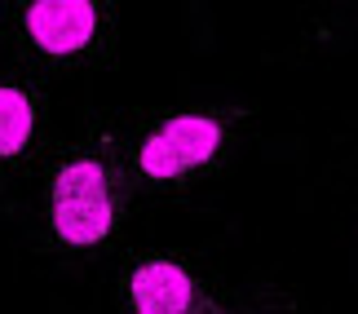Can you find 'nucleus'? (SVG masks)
<instances>
[{
  "label": "nucleus",
  "mask_w": 358,
  "mask_h": 314,
  "mask_svg": "<svg viewBox=\"0 0 358 314\" xmlns=\"http://www.w3.org/2000/svg\"><path fill=\"white\" fill-rule=\"evenodd\" d=\"M36 138V98L18 85H0V159H18Z\"/></svg>",
  "instance_id": "nucleus-5"
},
{
  "label": "nucleus",
  "mask_w": 358,
  "mask_h": 314,
  "mask_svg": "<svg viewBox=\"0 0 358 314\" xmlns=\"http://www.w3.org/2000/svg\"><path fill=\"white\" fill-rule=\"evenodd\" d=\"M129 310L133 314H222L203 283L173 257H142L129 270Z\"/></svg>",
  "instance_id": "nucleus-4"
},
{
  "label": "nucleus",
  "mask_w": 358,
  "mask_h": 314,
  "mask_svg": "<svg viewBox=\"0 0 358 314\" xmlns=\"http://www.w3.org/2000/svg\"><path fill=\"white\" fill-rule=\"evenodd\" d=\"M226 142V124L217 115H169L142 138L137 169L150 182H182L186 173L208 169Z\"/></svg>",
  "instance_id": "nucleus-3"
},
{
  "label": "nucleus",
  "mask_w": 358,
  "mask_h": 314,
  "mask_svg": "<svg viewBox=\"0 0 358 314\" xmlns=\"http://www.w3.org/2000/svg\"><path fill=\"white\" fill-rule=\"evenodd\" d=\"M18 27L40 58L80 62L106 40V0H18Z\"/></svg>",
  "instance_id": "nucleus-2"
},
{
  "label": "nucleus",
  "mask_w": 358,
  "mask_h": 314,
  "mask_svg": "<svg viewBox=\"0 0 358 314\" xmlns=\"http://www.w3.org/2000/svg\"><path fill=\"white\" fill-rule=\"evenodd\" d=\"M49 230L66 248H93L115 230V186L102 155L80 151L49 182Z\"/></svg>",
  "instance_id": "nucleus-1"
}]
</instances>
